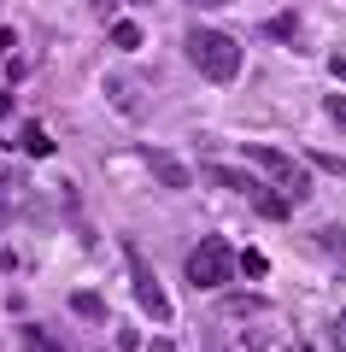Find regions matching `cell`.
<instances>
[{
    "mask_svg": "<svg viewBox=\"0 0 346 352\" xmlns=\"http://www.w3.org/2000/svg\"><path fill=\"white\" fill-rule=\"evenodd\" d=\"M182 47H188V59H194V71L206 76V82H235V76H241V41L223 36V30L194 24Z\"/></svg>",
    "mask_w": 346,
    "mask_h": 352,
    "instance_id": "6da1fadb",
    "label": "cell"
},
{
    "mask_svg": "<svg viewBox=\"0 0 346 352\" xmlns=\"http://www.w3.org/2000/svg\"><path fill=\"white\" fill-rule=\"evenodd\" d=\"M229 276H235V247H229L223 235H206L194 252H188V282H194V294L223 288Z\"/></svg>",
    "mask_w": 346,
    "mask_h": 352,
    "instance_id": "7a4b0ae2",
    "label": "cell"
},
{
    "mask_svg": "<svg viewBox=\"0 0 346 352\" xmlns=\"http://www.w3.org/2000/svg\"><path fill=\"white\" fill-rule=\"evenodd\" d=\"M247 159L259 164L264 176H270L276 188H282V206H288V200L299 206V200H305V194H311V170H305V164H299V159H288V153L264 147V141H259V147H247Z\"/></svg>",
    "mask_w": 346,
    "mask_h": 352,
    "instance_id": "3957f363",
    "label": "cell"
},
{
    "mask_svg": "<svg viewBox=\"0 0 346 352\" xmlns=\"http://www.w3.org/2000/svg\"><path fill=\"white\" fill-rule=\"evenodd\" d=\"M124 258H129V282H136V300H141V311H147L153 323L164 329V323L176 317V311H171V294H164V282L153 276V264L141 258V247H124Z\"/></svg>",
    "mask_w": 346,
    "mask_h": 352,
    "instance_id": "277c9868",
    "label": "cell"
},
{
    "mask_svg": "<svg viewBox=\"0 0 346 352\" xmlns=\"http://www.w3.org/2000/svg\"><path fill=\"white\" fill-rule=\"evenodd\" d=\"M206 182H217V188H229V194H247V200H259L270 217H276V212H288V206H282V200H270V194H264V182H252L247 170H229V164H206Z\"/></svg>",
    "mask_w": 346,
    "mask_h": 352,
    "instance_id": "5b68a950",
    "label": "cell"
},
{
    "mask_svg": "<svg viewBox=\"0 0 346 352\" xmlns=\"http://www.w3.org/2000/svg\"><path fill=\"white\" fill-rule=\"evenodd\" d=\"M147 170L159 176L164 188H188V182H194V176H188V164L176 159V153H147Z\"/></svg>",
    "mask_w": 346,
    "mask_h": 352,
    "instance_id": "8992f818",
    "label": "cell"
},
{
    "mask_svg": "<svg viewBox=\"0 0 346 352\" xmlns=\"http://www.w3.org/2000/svg\"><path fill=\"white\" fill-rule=\"evenodd\" d=\"M24 194H30L24 170H18V164H6V159H0V217L12 212V206H24Z\"/></svg>",
    "mask_w": 346,
    "mask_h": 352,
    "instance_id": "52a82bcc",
    "label": "cell"
},
{
    "mask_svg": "<svg viewBox=\"0 0 346 352\" xmlns=\"http://www.w3.org/2000/svg\"><path fill=\"white\" fill-rule=\"evenodd\" d=\"M18 340H24V352H71V340L53 335L47 323H24V329H18Z\"/></svg>",
    "mask_w": 346,
    "mask_h": 352,
    "instance_id": "ba28073f",
    "label": "cell"
},
{
    "mask_svg": "<svg viewBox=\"0 0 346 352\" xmlns=\"http://www.w3.org/2000/svg\"><path fill=\"white\" fill-rule=\"evenodd\" d=\"M106 94H111V106H118L124 118H136V112H141V88L129 82V76H106Z\"/></svg>",
    "mask_w": 346,
    "mask_h": 352,
    "instance_id": "9c48e42d",
    "label": "cell"
},
{
    "mask_svg": "<svg viewBox=\"0 0 346 352\" xmlns=\"http://www.w3.org/2000/svg\"><path fill=\"white\" fill-rule=\"evenodd\" d=\"M71 311H76V317H88V323H106V300H100V294H88V288H76V294H71Z\"/></svg>",
    "mask_w": 346,
    "mask_h": 352,
    "instance_id": "30bf717a",
    "label": "cell"
},
{
    "mask_svg": "<svg viewBox=\"0 0 346 352\" xmlns=\"http://www.w3.org/2000/svg\"><path fill=\"white\" fill-rule=\"evenodd\" d=\"M317 247H323V252H329V258H334V264H340V270H346V223L323 229V235H317Z\"/></svg>",
    "mask_w": 346,
    "mask_h": 352,
    "instance_id": "8fae6325",
    "label": "cell"
},
{
    "mask_svg": "<svg viewBox=\"0 0 346 352\" xmlns=\"http://www.w3.org/2000/svg\"><path fill=\"white\" fill-rule=\"evenodd\" d=\"M24 153H30V159H47V153H53V141H47L41 124H24Z\"/></svg>",
    "mask_w": 346,
    "mask_h": 352,
    "instance_id": "7c38bea8",
    "label": "cell"
},
{
    "mask_svg": "<svg viewBox=\"0 0 346 352\" xmlns=\"http://www.w3.org/2000/svg\"><path fill=\"white\" fill-rule=\"evenodd\" d=\"M111 47H118V53H136L141 47V30L129 24V18H124V24H111Z\"/></svg>",
    "mask_w": 346,
    "mask_h": 352,
    "instance_id": "4fadbf2b",
    "label": "cell"
},
{
    "mask_svg": "<svg viewBox=\"0 0 346 352\" xmlns=\"http://www.w3.org/2000/svg\"><path fill=\"white\" fill-rule=\"evenodd\" d=\"M329 346H334V352H346V311L329 323Z\"/></svg>",
    "mask_w": 346,
    "mask_h": 352,
    "instance_id": "5bb4252c",
    "label": "cell"
},
{
    "mask_svg": "<svg viewBox=\"0 0 346 352\" xmlns=\"http://www.w3.org/2000/svg\"><path fill=\"white\" fill-rule=\"evenodd\" d=\"M311 164H323V170H334V176H346V159H340V153H317V159H311Z\"/></svg>",
    "mask_w": 346,
    "mask_h": 352,
    "instance_id": "9a60e30c",
    "label": "cell"
},
{
    "mask_svg": "<svg viewBox=\"0 0 346 352\" xmlns=\"http://www.w3.org/2000/svg\"><path fill=\"white\" fill-rule=\"evenodd\" d=\"M241 270H247V276H264V252H247V258H235Z\"/></svg>",
    "mask_w": 346,
    "mask_h": 352,
    "instance_id": "2e32d148",
    "label": "cell"
},
{
    "mask_svg": "<svg viewBox=\"0 0 346 352\" xmlns=\"http://www.w3.org/2000/svg\"><path fill=\"white\" fill-rule=\"evenodd\" d=\"M329 118H334V124L346 129V94H329Z\"/></svg>",
    "mask_w": 346,
    "mask_h": 352,
    "instance_id": "e0dca14e",
    "label": "cell"
},
{
    "mask_svg": "<svg viewBox=\"0 0 346 352\" xmlns=\"http://www.w3.org/2000/svg\"><path fill=\"white\" fill-rule=\"evenodd\" d=\"M329 65H334V76H340V82H346V47H340V53H334V59H329Z\"/></svg>",
    "mask_w": 346,
    "mask_h": 352,
    "instance_id": "ac0fdd59",
    "label": "cell"
},
{
    "mask_svg": "<svg viewBox=\"0 0 346 352\" xmlns=\"http://www.w3.org/2000/svg\"><path fill=\"white\" fill-rule=\"evenodd\" d=\"M182 6H199V12H211V6H229V0H182Z\"/></svg>",
    "mask_w": 346,
    "mask_h": 352,
    "instance_id": "d6986e66",
    "label": "cell"
},
{
    "mask_svg": "<svg viewBox=\"0 0 346 352\" xmlns=\"http://www.w3.org/2000/svg\"><path fill=\"white\" fill-rule=\"evenodd\" d=\"M147 352H176V346H171V340H153V346H147Z\"/></svg>",
    "mask_w": 346,
    "mask_h": 352,
    "instance_id": "ffe728a7",
    "label": "cell"
}]
</instances>
